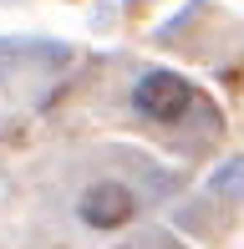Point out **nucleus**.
Here are the masks:
<instances>
[{
	"label": "nucleus",
	"mask_w": 244,
	"mask_h": 249,
	"mask_svg": "<svg viewBox=\"0 0 244 249\" xmlns=\"http://www.w3.org/2000/svg\"><path fill=\"white\" fill-rule=\"evenodd\" d=\"M132 213H138V203H132V194L122 183H97V188H87V198H82V219L92 224V229H122Z\"/></svg>",
	"instance_id": "obj_2"
},
{
	"label": "nucleus",
	"mask_w": 244,
	"mask_h": 249,
	"mask_svg": "<svg viewBox=\"0 0 244 249\" xmlns=\"http://www.w3.org/2000/svg\"><path fill=\"white\" fill-rule=\"evenodd\" d=\"M132 107L153 122H178L188 107H193V87L183 82L178 71H148L138 87H132Z\"/></svg>",
	"instance_id": "obj_1"
}]
</instances>
